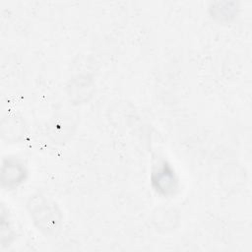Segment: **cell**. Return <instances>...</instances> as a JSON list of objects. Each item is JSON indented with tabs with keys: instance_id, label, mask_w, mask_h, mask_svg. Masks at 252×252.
<instances>
[{
	"instance_id": "cell-1",
	"label": "cell",
	"mask_w": 252,
	"mask_h": 252,
	"mask_svg": "<svg viewBox=\"0 0 252 252\" xmlns=\"http://www.w3.org/2000/svg\"><path fill=\"white\" fill-rule=\"evenodd\" d=\"M30 214L38 229L45 230L47 234L55 233L59 228L60 218L59 211L54 204H50L48 200L41 196L31 199L29 203Z\"/></svg>"
},
{
	"instance_id": "cell-2",
	"label": "cell",
	"mask_w": 252,
	"mask_h": 252,
	"mask_svg": "<svg viewBox=\"0 0 252 252\" xmlns=\"http://www.w3.org/2000/svg\"><path fill=\"white\" fill-rule=\"evenodd\" d=\"M152 181L155 189L163 195L173 194L176 190V177L172 168L165 162L153 172Z\"/></svg>"
},
{
	"instance_id": "cell-3",
	"label": "cell",
	"mask_w": 252,
	"mask_h": 252,
	"mask_svg": "<svg viewBox=\"0 0 252 252\" xmlns=\"http://www.w3.org/2000/svg\"><path fill=\"white\" fill-rule=\"evenodd\" d=\"M26 171L23 164L16 160H8L7 163L3 164L2 179L3 183H7L8 187L17 186L25 179Z\"/></svg>"
}]
</instances>
